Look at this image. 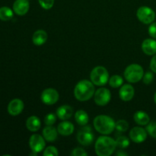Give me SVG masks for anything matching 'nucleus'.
<instances>
[{"mask_svg":"<svg viewBox=\"0 0 156 156\" xmlns=\"http://www.w3.org/2000/svg\"><path fill=\"white\" fill-rule=\"evenodd\" d=\"M24 108V102L21 99L15 98L9 102L8 105V112L12 116H18L22 112Z\"/></svg>","mask_w":156,"mask_h":156,"instance_id":"12","label":"nucleus"},{"mask_svg":"<svg viewBox=\"0 0 156 156\" xmlns=\"http://www.w3.org/2000/svg\"><path fill=\"white\" fill-rule=\"evenodd\" d=\"M154 101H155V103L156 104V92L155 94V96H154Z\"/></svg>","mask_w":156,"mask_h":156,"instance_id":"36","label":"nucleus"},{"mask_svg":"<svg viewBox=\"0 0 156 156\" xmlns=\"http://www.w3.org/2000/svg\"><path fill=\"white\" fill-rule=\"evenodd\" d=\"M56 121V116L53 113L47 114L44 117V123L47 126H53Z\"/></svg>","mask_w":156,"mask_h":156,"instance_id":"28","label":"nucleus"},{"mask_svg":"<svg viewBox=\"0 0 156 156\" xmlns=\"http://www.w3.org/2000/svg\"><path fill=\"white\" fill-rule=\"evenodd\" d=\"M146 131L152 138L156 139V121H152L148 123Z\"/></svg>","mask_w":156,"mask_h":156,"instance_id":"27","label":"nucleus"},{"mask_svg":"<svg viewBox=\"0 0 156 156\" xmlns=\"http://www.w3.org/2000/svg\"><path fill=\"white\" fill-rule=\"evenodd\" d=\"M26 126L30 132H36L39 130L41 126V121L36 116H31L28 117L26 121Z\"/></svg>","mask_w":156,"mask_h":156,"instance_id":"20","label":"nucleus"},{"mask_svg":"<svg viewBox=\"0 0 156 156\" xmlns=\"http://www.w3.org/2000/svg\"><path fill=\"white\" fill-rule=\"evenodd\" d=\"M41 101L47 105H53L59 100V93L54 88H46L41 93Z\"/></svg>","mask_w":156,"mask_h":156,"instance_id":"8","label":"nucleus"},{"mask_svg":"<svg viewBox=\"0 0 156 156\" xmlns=\"http://www.w3.org/2000/svg\"><path fill=\"white\" fill-rule=\"evenodd\" d=\"M75 119L78 124L81 125V126H85L88 123L89 117H88V114L85 111L80 110L75 114Z\"/></svg>","mask_w":156,"mask_h":156,"instance_id":"22","label":"nucleus"},{"mask_svg":"<svg viewBox=\"0 0 156 156\" xmlns=\"http://www.w3.org/2000/svg\"><path fill=\"white\" fill-rule=\"evenodd\" d=\"M115 141L116 145L120 149H126V148H127L129 146V140L127 137L125 136H119Z\"/></svg>","mask_w":156,"mask_h":156,"instance_id":"25","label":"nucleus"},{"mask_svg":"<svg viewBox=\"0 0 156 156\" xmlns=\"http://www.w3.org/2000/svg\"><path fill=\"white\" fill-rule=\"evenodd\" d=\"M144 71L143 67L136 63L128 66L124 71V77L129 83H136L143 79Z\"/></svg>","mask_w":156,"mask_h":156,"instance_id":"4","label":"nucleus"},{"mask_svg":"<svg viewBox=\"0 0 156 156\" xmlns=\"http://www.w3.org/2000/svg\"><path fill=\"white\" fill-rule=\"evenodd\" d=\"M142 50L149 56L156 54V41L150 38L146 39L142 44Z\"/></svg>","mask_w":156,"mask_h":156,"instance_id":"15","label":"nucleus"},{"mask_svg":"<svg viewBox=\"0 0 156 156\" xmlns=\"http://www.w3.org/2000/svg\"><path fill=\"white\" fill-rule=\"evenodd\" d=\"M94 136L92 132V129L90 126H83V127L77 133V140L82 146H89L94 141Z\"/></svg>","mask_w":156,"mask_h":156,"instance_id":"6","label":"nucleus"},{"mask_svg":"<svg viewBox=\"0 0 156 156\" xmlns=\"http://www.w3.org/2000/svg\"><path fill=\"white\" fill-rule=\"evenodd\" d=\"M47 38H48V35L45 30H37L34 33L32 41L34 45L41 46L45 44L46 41H47Z\"/></svg>","mask_w":156,"mask_h":156,"instance_id":"18","label":"nucleus"},{"mask_svg":"<svg viewBox=\"0 0 156 156\" xmlns=\"http://www.w3.org/2000/svg\"><path fill=\"white\" fill-rule=\"evenodd\" d=\"M43 136L47 141L53 142L57 139L58 130L52 126H47L43 129Z\"/></svg>","mask_w":156,"mask_h":156,"instance_id":"19","label":"nucleus"},{"mask_svg":"<svg viewBox=\"0 0 156 156\" xmlns=\"http://www.w3.org/2000/svg\"><path fill=\"white\" fill-rule=\"evenodd\" d=\"M45 140L44 137L41 136L39 134H34L30 137L29 140V146L32 152L36 153H39L41 151L44 150L45 147Z\"/></svg>","mask_w":156,"mask_h":156,"instance_id":"10","label":"nucleus"},{"mask_svg":"<svg viewBox=\"0 0 156 156\" xmlns=\"http://www.w3.org/2000/svg\"><path fill=\"white\" fill-rule=\"evenodd\" d=\"M72 155L73 156H87L88 153L84 150L82 148H76L72 152Z\"/></svg>","mask_w":156,"mask_h":156,"instance_id":"32","label":"nucleus"},{"mask_svg":"<svg viewBox=\"0 0 156 156\" xmlns=\"http://www.w3.org/2000/svg\"><path fill=\"white\" fill-rule=\"evenodd\" d=\"M117 155H128L127 153H126V152H118L117 153Z\"/></svg>","mask_w":156,"mask_h":156,"instance_id":"35","label":"nucleus"},{"mask_svg":"<svg viewBox=\"0 0 156 156\" xmlns=\"http://www.w3.org/2000/svg\"><path fill=\"white\" fill-rule=\"evenodd\" d=\"M129 137L134 143H143L147 138V131L140 126H136L129 132Z\"/></svg>","mask_w":156,"mask_h":156,"instance_id":"11","label":"nucleus"},{"mask_svg":"<svg viewBox=\"0 0 156 156\" xmlns=\"http://www.w3.org/2000/svg\"><path fill=\"white\" fill-rule=\"evenodd\" d=\"M150 69L153 73H156V54L152 57L150 62Z\"/></svg>","mask_w":156,"mask_h":156,"instance_id":"34","label":"nucleus"},{"mask_svg":"<svg viewBox=\"0 0 156 156\" xmlns=\"http://www.w3.org/2000/svg\"><path fill=\"white\" fill-rule=\"evenodd\" d=\"M133 119L136 123L141 126H145L147 125L150 121V117L148 115L147 113L143 111H139L134 114Z\"/></svg>","mask_w":156,"mask_h":156,"instance_id":"21","label":"nucleus"},{"mask_svg":"<svg viewBox=\"0 0 156 156\" xmlns=\"http://www.w3.org/2000/svg\"><path fill=\"white\" fill-rule=\"evenodd\" d=\"M30 8L28 0H15L13 4V11L18 15H24Z\"/></svg>","mask_w":156,"mask_h":156,"instance_id":"14","label":"nucleus"},{"mask_svg":"<svg viewBox=\"0 0 156 156\" xmlns=\"http://www.w3.org/2000/svg\"><path fill=\"white\" fill-rule=\"evenodd\" d=\"M12 18H13V12L10 8L6 6L0 8V20L6 21H9Z\"/></svg>","mask_w":156,"mask_h":156,"instance_id":"23","label":"nucleus"},{"mask_svg":"<svg viewBox=\"0 0 156 156\" xmlns=\"http://www.w3.org/2000/svg\"><path fill=\"white\" fill-rule=\"evenodd\" d=\"M143 82H144L146 85H149V84H151L153 82L154 76L153 74H152V73H151V72H147V73L143 76Z\"/></svg>","mask_w":156,"mask_h":156,"instance_id":"31","label":"nucleus"},{"mask_svg":"<svg viewBox=\"0 0 156 156\" xmlns=\"http://www.w3.org/2000/svg\"><path fill=\"white\" fill-rule=\"evenodd\" d=\"M94 126L96 130L103 135H108L116 129V123L112 117L107 115L97 116L94 119Z\"/></svg>","mask_w":156,"mask_h":156,"instance_id":"3","label":"nucleus"},{"mask_svg":"<svg viewBox=\"0 0 156 156\" xmlns=\"http://www.w3.org/2000/svg\"><path fill=\"white\" fill-rule=\"evenodd\" d=\"M136 16L142 23L146 24H152L155 18V13L151 8L148 6H142L139 8Z\"/></svg>","mask_w":156,"mask_h":156,"instance_id":"7","label":"nucleus"},{"mask_svg":"<svg viewBox=\"0 0 156 156\" xmlns=\"http://www.w3.org/2000/svg\"><path fill=\"white\" fill-rule=\"evenodd\" d=\"M59 155L57 149L54 146H49L44 150V156H57Z\"/></svg>","mask_w":156,"mask_h":156,"instance_id":"29","label":"nucleus"},{"mask_svg":"<svg viewBox=\"0 0 156 156\" xmlns=\"http://www.w3.org/2000/svg\"><path fill=\"white\" fill-rule=\"evenodd\" d=\"M39 4L43 9H50L54 5V0H38Z\"/></svg>","mask_w":156,"mask_h":156,"instance_id":"30","label":"nucleus"},{"mask_svg":"<svg viewBox=\"0 0 156 156\" xmlns=\"http://www.w3.org/2000/svg\"><path fill=\"white\" fill-rule=\"evenodd\" d=\"M94 94V86L92 82L82 80L77 83L74 89V95L79 101H86L91 98Z\"/></svg>","mask_w":156,"mask_h":156,"instance_id":"1","label":"nucleus"},{"mask_svg":"<svg viewBox=\"0 0 156 156\" xmlns=\"http://www.w3.org/2000/svg\"><path fill=\"white\" fill-rule=\"evenodd\" d=\"M111 98V93L106 88H100L94 93V101L99 106L108 105Z\"/></svg>","mask_w":156,"mask_h":156,"instance_id":"9","label":"nucleus"},{"mask_svg":"<svg viewBox=\"0 0 156 156\" xmlns=\"http://www.w3.org/2000/svg\"><path fill=\"white\" fill-rule=\"evenodd\" d=\"M134 88L129 84L123 85L119 91V95L123 101H129L132 100L134 97Z\"/></svg>","mask_w":156,"mask_h":156,"instance_id":"13","label":"nucleus"},{"mask_svg":"<svg viewBox=\"0 0 156 156\" xmlns=\"http://www.w3.org/2000/svg\"><path fill=\"white\" fill-rule=\"evenodd\" d=\"M123 83V79L119 75H114V76H111L109 79V85H111L112 88H119L121 86Z\"/></svg>","mask_w":156,"mask_h":156,"instance_id":"24","label":"nucleus"},{"mask_svg":"<svg viewBox=\"0 0 156 156\" xmlns=\"http://www.w3.org/2000/svg\"><path fill=\"white\" fill-rule=\"evenodd\" d=\"M73 114V109L69 105H62L56 111V115L60 120H66Z\"/></svg>","mask_w":156,"mask_h":156,"instance_id":"17","label":"nucleus"},{"mask_svg":"<svg viewBox=\"0 0 156 156\" xmlns=\"http://www.w3.org/2000/svg\"><path fill=\"white\" fill-rule=\"evenodd\" d=\"M117 145L116 141L111 137L100 136L97 140L94 146L95 152L98 156H110L115 151Z\"/></svg>","mask_w":156,"mask_h":156,"instance_id":"2","label":"nucleus"},{"mask_svg":"<svg viewBox=\"0 0 156 156\" xmlns=\"http://www.w3.org/2000/svg\"><path fill=\"white\" fill-rule=\"evenodd\" d=\"M149 34L152 38L156 39V22H153L150 24L149 27Z\"/></svg>","mask_w":156,"mask_h":156,"instance_id":"33","label":"nucleus"},{"mask_svg":"<svg viewBox=\"0 0 156 156\" xmlns=\"http://www.w3.org/2000/svg\"><path fill=\"white\" fill-rule=\"evenodd\" d=\"M57 130L60 135L69 136L74 132V125L71 122L63 120L58 125Z\"/></svg>","mask_w":156,"mask_h":156,"instance_id":"16","label":"nucleus"},{"mask_svg":"<svg viewBox=\"0 0 156 156\" xmlns=\"http://www.w3.org/2000/svg\"><path fill=\"white\" fill-rule=\"evenodd\" d=\"M90 78L94 85L103 86L109 81V73L104 66H96L91 72Z\"/></svg>","mask_w":156,"mask_h":156,"instance_id":"5","label":"nucleus"},{"mask_svg":"<svg viewBox=\"0 0 156 156\" xmlns=\"http://www.w3.org/2000/svg\"><path fill=\"white\" fill-rule=\"evenodd\" d=\"M129 128V123L125 120H119L116 122V129L119 132H126Z\"/></svg>","mask_w":156,"mask_h":156,"instance_id":"26","label":"nucleus"}]
</instances>
